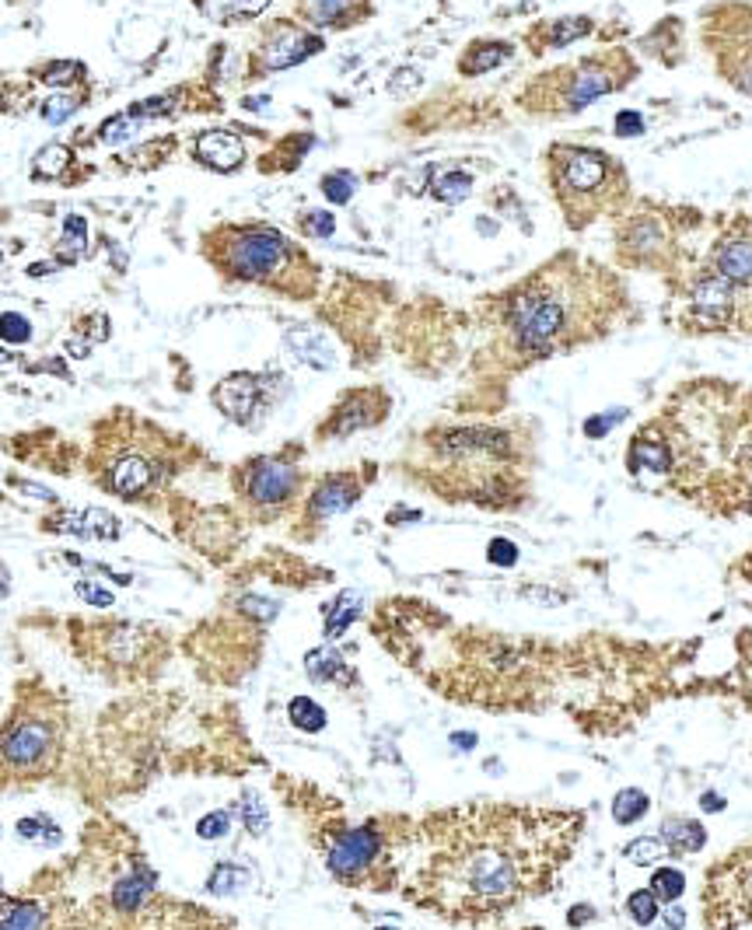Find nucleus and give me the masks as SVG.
Here are the masks:
<instances>
[{"label":"nucleus","instance_id":"obj_28","mask_svg":"<svg viewBox=\"0 0 752 930\" xmlns=\"http://www.w3.org/2000/svg\"><path fill=\"white\" fill-rule=\"evenodd\" d=\"M431 193L437 200H445V204H458V200H466L473 193V179L466 172H458V168H445V172L434 175Z\"/></svg>","mask_w":752,"mask_h":930},{"label":"nucleus","instance_id":"obj_25","mask_svg":"<svg viewBox=\"0 0 752 930\" xmlns=\"http://www.w3.org/2000/svg\"><path fill=\"white\" fill-rule=\"evenodd\" d=\"M507 56H511V45L507 43H476L458 67H462V74H486V70L501 67Z\"/></svg>","mask_w":752,"mask_h":930},{"label":"nucleus","instance_id":"obj_26","mask_svg":"<svg viewBox=\"0 0 752 930\" xmlns=\"http://www.w3.org/2000/svg\"><path fill=\"white\" fill-rule=\"evenodd\" d=\"M246 888H249V871L231 861L217 864L214 875H210V882H206V892H210V895H238V892H246Z\"/></svg>","mask_w":752,"mask_h":930},{"label":"nucleus","instance_id":"obj_16","mask_svg":"<svg viewBox=\"0 0 752 930\" xmlns=\"http://www.w3.org/2000/svg\"><path fill=\"white\" fill-rule=\"evenodd\" d=\"M672 465H676V452H672V445L658 437L655 427H647L644 434L634 437V445H630V473L637 476V473H655V476H665V473H672Z\"/></svg>","mask_w":752,"mask_h":930},{"label":"nucleus","instance_id":"obj_1","mask_svg":"<svg viewBox=\"0 0 752 930\" xmlns=\"http://www.w3.org/2000/svg\"><path fill=\"white\" fill-rule=\"evenodd\" d=\"M577 812L466 805L420 825L424 861L406 888L416 906L456 924L501 916L539 895L570 857Z\"/></svg>","mask_w":752,"mask_h":930},{"label":"nucleus","instance_id":"obj_38","mask_svg":"<svg viewBox=\"0 0 752 930\" xmlns=\"http://www.w3.org/2000/svg\"><path fill=\"white\" fill-rule=\"evenodd\" d=\"M665 850H668V846H665L661 836H640V840H630L623 846V857L634 864H655Z\"/></svg>","mask_w":752,"mask_h":930},{"label":"nucleus","instance_id":"obj_4","mask_svg":"<svg viewBox=\"0 0 752 930\" xmlns=\"http://www.w3.org/2000/svg\"><path fill=\"white\" fill-rule=\"evenodd\" d=\"M549 168H553V185H556L560 206L574 227L588 225L595 214H602L613 200L627 196V175L606 151L560 144L549 151Z\"/></svg>","mask_w":752,"mask_h":930},{"label":"nucleus","instance_id":"obj_54","mask_svg":"<svg viewBox=\"0 0 752 930\" xmlns=\"http://www.w3.org/2000/svg\"><path fill=\"white\" fill-rule=\"evenodd\" d=\"M270 98L266 95H259V98H246V109H259V105H266Z\"/></svg>","mask_w":752,"mask_h":930},{"label":"nucleus","instance_id":"obj_53","mask_svg":"<svg viewBox=\"0 0 752 930\" xmlns=\"http://www.w3.org/2000/svg\"><path fill=\"white\" fill-rule=\"evenodd\" d=\"M700 808H704V812H721V808H725V797L704 795V797H700Z\"/></svg>","mask_w":752,"mask_h":930},{"label":"nucleus","instance_id":"obj_27","mask_svg":"<svg viewBox=\"0 0 752 930\" xmlns=\"http://www.w3.org/2000/svg\"><path fill=\"white\" fill-rule=\"evenodd\" d=\"M305 668H308L312 682H346L350 679V668L343 665V658L336 655V651H312V655L305 658Z\"/></svg>","mask_w":752,"mask_h":930},{"label":"nucleus","instance_id":"obj_42","mask_svg":"<svg viewBox=\"0 0 752 930\" xmlns=\"http://www.w3.org/2000/svg\"><path fill=\"white\" fill-rule=\"evenodd\" d=\"M77 113V98H70V95H53L43 102V119H46L49 126H56V123H64L70 115Z\"/></svg>","mask_w":752,"mask_h":930},{"label":"nucleus","instance_id":"obj_15","mask_svg":"<svg viewBox=\"0 0 752 930\" xmlns=\"http://www.w3.org/2000/svg\"><path fill=\"white\" fill-rule=\"evenodd\" d=\"M193 155L206 168L231 172V168H238L246 161V144L235 134H228V130H210V134H204L193 144Z\"/></svg>","mask_w":752,"mask_h":930},{"label":"nucleus","instance_id":"obj_9","mask_svg":"<svg viewBox=\"0 0 752 930\" xmlns=\"http://www.w3.org/2000/svg\"><path fill=\"white\" fill-rule=\"evenodd\" d=\"M567 81L556 85V98H560V113H577L585 105H592L595 98L609 95V91L623 88L627 77H634V64L623 49H613V53H602V56H592L585 64L570 70H560Z\"/></svg>","mask_w":752,"mask_h":930},{"label":"nucleus","instance_id":"obj_46","mask_svg":"<svg viewBox=\"0 0 752 930\" xmlns=\"http://www.w3.org/2000/svg\"><path fill=\"white\" fill-rule=\"evenodd\" d=\"M623 420V409H616V413H602V416H592L588 424H585V434L588 437H602V434L609 431L613 424H619Z\"/></svg>","mask_w":752,"mask_h":930},{"label":"nucleus","instance_id":"obj_33","mask_svg":"<svg viewBox=\"0 0 752 930\" xmlns=\"http://www.w3.org/2000/svg\"><path fill=\"white\" fill-rule=\"evenodd\" d=\"M592 32V22L588 18H567V22H556L543 28V45H553V49H560V45L574 43V39H581V35H588Z\"/></svg>","mask_w":752,"mask_h":930},{"label":"nucleus","instance_id":"obj_8","mask_svg":"<svg viewBox=\"0 0 752 930\" xmlns=\"http://www.w3.org/2000/svg\"><path fill=\"white\" fill-rule=\"evenodd\" d=\"M301 490V469L287 455H259L242 465L238 494L256 515H280Z\"/></svg>","mask_w":752,"mask_h":930},{"label":"nucleus","instance_id":"obj_39","mask_svg":"<svg viewBox=\"0 0 752 930\" xmlns=\"http://www.w3.org/2000/svg\"><path fill=\"white\" fill-rule=\"evenodd\" d=\"M81 74H85V67H81V64H74V60H56V64H49V67L39 70L43 85H49V88H64V85H74Z\"/></svg>","mask_w":752,"mask_h":930},{"label":"nucleus","instance_id":"obj_55","mask_svg":"<svg viewBox=\"0 0 752 930\" xmlns=\"http://www.w3.org/2000/svg\"><path fill=\"white\" fill-rule=\"evenodd\" d=\"M378 930H399V927H378Z\"/></svg>","mask_w":752,"mask_h":930},{"label":"nucleus","instance_id":"obj_20","mask_svg":"<svg viewBox=\"0 0 752 930\" xmlns=\"http://www.w3.org/2000/svg\"><path fill=\"white\" fill-rule=\"evenodd\" d=\"M49 909L32 899H4L0 906V930H46Z\"/></svg>","mask_w":752,"mask_h":930},{"label":"nucleus","instance_id":"obj_2","mask_svg":"<svg viewBox=\"0 0 752 930\" xmlns=\"http://www.w3.org/2000/svg\"><path fill=\"white\" fill-rule=\"evenodd\" d=\"M581 297H588L581 287V273H560V266L536 273L504 305V325L511 343L528 357H543L549 350L588 336L581 329H598V322L581 318V312L595 315V305H581Z\"/></svg>","mask_w":752,"mask_h":930},{"label":"nucleus","instance_id":"obj_6","mask_svg":"<svg viewBox=\"0 0 752 930\" xmlns=\"http://www.w3.org/2000/svg\"><path fill=\"white\" fill-rule=\"evenodd\" d=\"M64 742L60 710L53 704H25L11 714L4 731V770L7 776H43L56 766Z\"/></svg>","mask_w":752,"mask_h":930},{"label":"nucleus","instance_id":"obj_13","mask_svg":"<svg viewBox=\"0 0 752 930\" xmlns=\"http://www.w3.org/2000/svg\"><path fill=\"white\" fill-rule=\"evenodd\" d=\"M361 490H365V486H361V476H357V473H336V476L322 479L319 486L312 490L305 515H308L312 522L336 518V515H343L354 500L361 497Z\"/></svg>","mask_w":752,"mask_h":930},{"label":"nucleus","instance_id":"obj_49","mask_svg":"<svg viewBox=\"0 0 752 930\" xmlns=\"http://www.w3.org/2000/svg\"><path fill=\"white\" fill-rule=\"evenodd\" d=\"M77 591H85V598L95 602V605H109V602H113V595H109V591L92 588V585H77Z\"/></svg>","mask_w":752,"mask_h":930},{"label":"nucleus","instance_id":"obj_23","mask_svg":"<svg viewBox=\"0 0 752 930\" xmlns=\"http://www.w3.org/2000/svg\"><path fill=\"white\" fill-rule=\"evenodd\" d=\"M367 0H308L305 15L316 25H333V28H346L354 22V15L365 11Z\"/></svg>","mask_w":752,"mask_h":930},{"label":"nucleus","instance_id":"obj_37","mask_svg":"<svg viewBox=\"0 0 752 930\" xmlns=\"http://www.w3.org/2000/svg\"><path fill=\"white\" fill-rule=\"evenodd\" d=\"M235 808L242 812V822H246V829H249V833L263 836V833L270 829V812H266V805L259 801V795H242Z\"/></svg>","mask_w":752,"mask_h":930},{"label":"nucleus","instance_id":"obj_35","mask_svg":"<svg viewBox=\"0 0 752 930\" xmlns=\"http://www.w3.org/2000/svg\"><path fill=\"white\" fill-rule=\"evenodd\" d=\"M658 895L651 892V888H637V892H630V899H627V913L634 916V924L640 927H651L655 920H658Z\"/></svg>","mask_w":752,"mask_h":930},{"label":"nucleus","instance_id":"obj_50","mask_svg":"<svg viewBox=\"0 0 752 930\" xmlns=\"http://www.w3.org/2000/svg\"><path fill=\"white\" fill-rule=\"evenodd\" d=\"M665 924H668V930H683V924H686V913L676 903H668V913H665Z\"/></svg>","mask_w":752,"mask_h":930},{"label":"nucleus","instance_id":"obj_18","mask_svg":"<svg viewBox=\"0 0 752 930\" xmlns=\"http://www.w3.org/2000/svg\"><path fill=\"white\" fill-rule=\"evenodd\" d=\"M287 350L308 367H333L336 364V346L319 329H301V325L291 329L287 333Z\"/></svg>","mask_w":752,"mask_h":930},{"label":"nucleus","instance_id":"obj_14","mask_svg":"<svg viewBox=\"0 0 752 930\" xmlns=\"http://www.w3.org/2000/svg\"><path fill=\"white\" fill-rule=\"evenodd\" d=\"M714 270L735 287H752V231H731L717 242Z\"/></svg>","mask_w":752,"mask_h":930},{"label":"nucleus","instance_id":"obj_52","mask_svg":"<svg viewBox=\"0 0 752 930\" xmlns=\"http://www.w3.org/2000/svg\"><path fill=\"white\" fill-rule=\"evenodd\" d=\"M452 745H456V749H476V735L456 731V735H452Z\"/></svg>","mask_w":752,"mask_h":930},{"label":"nucleus","instance_id":"obj_12","mask_svg":"<svg viewBox=\"0 0 752 930\" xmlns=\"http://www.w3.org/2000/svg\"><path fill=\"white\" fill-rule=\"evenodd\" d=\"M263 385H266V378H259V375H228L221 385L214 388V406L235 424H249L256 409L266 399Z\"/></svg>","mask_w":752,"mask_h":930},{"label":"nucleus","instance_id":"obj_34","mask_svg":"<svg viewBox=\"0 0 752 930\" xmlns=\"http://www.w3.org/2000/svg\"><path fill=\"white\" fill-rule=\"evenodd\" d=\"M651 892L658 895L661 903H676L686 892V875L679 867H658V871L651 875Z\"/></svg>","mask_w":752,"mask_h":930},{"label":"nucleus","instance_id":"obj_24","mask_svg":"<svg viewBox=\"0 0 752 930\" xmlns=\"http://www.w3.org/2000/svg\"><path fill=\"white\" fill-rule=\"evenodd\" d=\"M151 892H155V875L151 871H137V875H126V878L115 882L113 903L119 909H137Z\"/></svg>","mask_w":752,"mask_h":930},{"label":"nucleus","instance_id":"obj_30","mask_svg":"<svg viewBox=\"0 0 752 930\" xmlns=\"http://www.w3.org/2000/svg\"><path fill=\"white\" fill-rule=\"evenodd\" d=\"M291 725L297 727V731H305V735H319L322 727L329 725V717H326V710H322L316 700H308V696H297V700H291Z\"/></svg>","mask_w":752,"mask_h":930},{"label":"nucleus","instance_id":"obj_32","mask_svg":"<svg viewBox=\"0 0 752 930\" xmlns=\"http://www.w3.org/2000/svg\"><path fill=\"white\" fill-rule=\"evenodd\" d=\"M357 609H361V598H357L354 591H343L340 598L333 602V609H329V619H326V636L346 634V626L357 619Z\"/></svg>","mask_w":752,"mask_h":930},{"label":"nucleus","instance_id":"obj_31","mask_svg":"<svg viewBox=\"0 0 752 930\" xmlns=\"http://www.w3.org/2000/svg\"><path fill=\"white\" fill-rule=\"evenodd\" d=\"M67 165H70V147L49 144V147H43V151L35 155V161H32V175H35V179H60Z\"/></svg>","mask_w":752,"mask_h":930},{"label":"nucleus","instance_id":"obj_48","mask_svg":"<svg viewBox=\"0 0 752 930\" xmlns=\"http://www.w3.org/2000/svg\"><path fill=\"white\" fill-rule=\"evenodd\" d=\"M266 4H270V0H231V11H235V15H246V18H252V15H259Z\"/></svg>","mask_w":752,"mask_h":930},{"label":"nucleus","instance_id":"obj_19","mask_svg":"<svg viewBox=\"0 0 752 930\" xmlns=\"http://www.w3.org/2000/svg\"><path fill=\"white\" fill-rule=\"evenodd\" d=\"M619 249L634 252L637 259L651 255V252H661L665 249L661 221H655V217H634V221L627 225V231L619 235Z\"/></svg>","mask_w":752,"mask_h":930},{"label":"nucleus","instance_id":"obj_51","mask_svg":"<svg viewBox=\"0 0 752 930\" xmlns=\"http://www.w3.org/2000/svg\"><path fill=\"white\" fill-rule=\"evenodd\" d=\"M592 916H595L592 906H577V909H570L567 913V920L574 924V927H577V924H585V920H592Z\"/></svg>","mask_w":752,"mask_h":930},{"label":"nucleus","instance_id":"obj_40","mask_svg":"<svg viewBox=\"0 0 752 930\" xmlns=\"http://www.w3.org/2000/svg\"><path fill=\"white\" fill-rule=\"evenodd\" d=\"M297 227H301L305 235H312V238H329V235L336 231V217H333L329 210H308V214L297 217Z\"/></svg>","mask_w":752,"mask_h":930},{"label":"nucleus","instance_id":"obj_5","mask_svg":"<svg viewBox=\"0 0 752 930\" xmlns=\"http://www.w3.org/2000/svg\"><path fill=\"white\" fill-rule=\"evenodd\" d=\"M92 465L98 486L123 500L147 497L151 490L165 486V479L175 469L165 437L144 427L134 434H113L109 445H98Z\"/></svg>","mask_w":752,"mask_h":930},{"label":"nucleus","instance_id":"obj_10","mask_svg":"<svg viewBox=\"0 0 752 930\" xmlns=\"http://www.w3.org/2000/svg\"><path fill=\"white\" fill-rule=\"evenodd\" d=\"M689 308H693V318L700 325H725L738 308V287L731 280H725L717 270H710L693 284Z\"/></svg>","mask_w":752,"mask_h":930},{"label":"nucleus","instance_id":"obj_17","mask_svg":"<svg viewBox=\"0 0 752 930\" xmlns=\"http://www.w3.org/2000/svg\"><path fill=\"white\" fill-rule=\"evenodd\" d=\"M319 49H322V39L305 35V32H295L291 25L284 22L276 28L270 49H266V70L295 67V64H301L305 56H312V53H319Z\"/></svg>","mask_w":752,"mask_h":930},{"label":"nucleus","instance_id":"obj_29","mask_svg":"<svg viewBox=\"0 0 752 930\" xmlns=\"http://www.w3.org/2000/svg\"><path fill=\"white\" fill-rule=\"evenodd\" d=\"M647 808H651V797L644 795L640 787H627V791H619L613 797V818L619 825H634L640 818L647 815Z\"/></svg>","mask_w":752,"mask_h":930},{"label":"nucleus","instance_id":"obj_11","mask_svg":"<svg viewBox=\"0 0 752 930\" xmlns=\"http://www.w3.org/2000/svg\"><path fill=\"white\" fill-rule=\"evenodd\" d=\"M388 413V399L378 392V388H361V392H350L340 406L333 409V416L326 420V427L319 434H329V437H346L354 431H365V427H375L382 416Z\"/></svg>","mask_w":752,"mask_h":930},{"label":"nucleus","instance_id":"obj_3","mask_svg":"<svg viewBox=\"0 0 752 930\" xmlns=\"http://www.w3.org/2000/svg\"><path fill=\"white\" fill-rule=\"evenodd\" d=\"M210 238H217V249L206 245V255L214 266L228 273L231 280H249V284H266L287 295H312L316 287V266L295 249L280 231L274 227H217Z\"/></svg>","mask_w":752,"mask_h":930},{"label":"nucleus","instance_id":"obj_41","mask_svg":"<svg viewBox=\"0 0 752 930\" xmlns=\"http://www.w3.org/2000/svg\"><path fill=\"white\" fill-rule=\"evenodd\" d=\"M322 193H326V200H333V204H346L350 193H354V175H350V172H333V175H326V179H322Z\"/></svg>","mask_w":752,"mask_h":930},{"label":"nucleus","instance_id":"obj_21","mask_svg":"<svg viewBox=\"0 0 752 930\" xmlns=\"http://www.w3.org/2000/svg\"><path fill=\"white\" fill-rule=\"evenodd\" d=\"M53 528L60 532H70V535H81V539H115L119 535V522L105 511H85V515H70L64 522H56Z\"/></svg>","mask_w":752,"mask_h":930},{"label":"nucleus","instance_id":"obj_45","mask_svg":"<svg viewBox=\"0 0 752 930\" xmlns=\"http://www.w3.org/2000/svg\"><path fill=\"white\" fill-rule=\"evenodd\" d=\"M486 560L497 564V567H515L518 564V545L507 543V539H494L486 545Z\"/></svg>","mask_w":752,"mask_h":930},{"label":"nucleus","instance_id":"obj_43","mask_svg":"<svg viewBox=\"0 0 752 930\" xmlns=\"http://www.w3.org/2000/svg\"><path fill=\"white\" fill-rule=\"evenodd\" d=\"M231 829V815L228 812H210L196 822V836L200 840H221V836H228Z\"/></svg>","mask_w":752,"mask_h":930},{"label":"nucleus","instance_id":"obj_22","mask_svg":"<svg viewBox=\"0 0 752 930\" xmlns=\"http://www.w3.org/2000/svg\"><path fill=\"white\" fill-rule=\"evenodd\" d=\"M661 840L672 854H697L707 843V829L697 818H668L661 825Z\"/></svg>","mask_w":752,"mask_h":930},{"label":"nucleus","instance_id":"obj_36","mask_svg":"<svg viewBox=\"0 0 752 930\" xmlns=\"http://www.w3.org/2000/svg\"><path fill=\"white\" fill-rule=\"evenodd\" d=\"M85 242H88V225H85V217H77V214H70L67 221H64V238H60V255L64 259H77L81 252H85Z\"/></svg>","mask_w":752,"mask_h":930},{"label":"nucleus","instance_id":"obj_44","mask_svg":"<svg viewBox=\"0 0 752 930\" xmlns=\"http://www.w3.org/2000/svg\"><path fill=\"white\" fill-rule=\"evenodd\" d=\"M0 329H4V340L7 343H28L32 340V325H28V318L15 315V312H4Z\"/></svg>","mask_w":752,"mask_h":930},{"label":"nucleus","instance_id":"obj_7","mask_svg":"<svg viewBox=\"0 0 752 930\" xmlns=\"http://www.w3.org/2000/svg\"><path fill=\"white\" fill-rule=\"evenodd\" d=\"M322 861L329 875L343 885H375L371 875L386 857V836L382 822H365V825H333L319 840Z\"/></svg>","mask_w":752,"mask_h":930},{"label":"nucleus","instance_id":"obj_47","mask_svg":"<svg viewBox=\"0 0 752 930\" xmlns=\"http://www.w3.org/2000/svg\"><path fill=\"white\" fill-rule=\"evenodd\" d=\"M644 134V119L637 113H619L616 115V136H640Z\"/></svg>","mask_w":752,"mask_h":930}]
</instances>
